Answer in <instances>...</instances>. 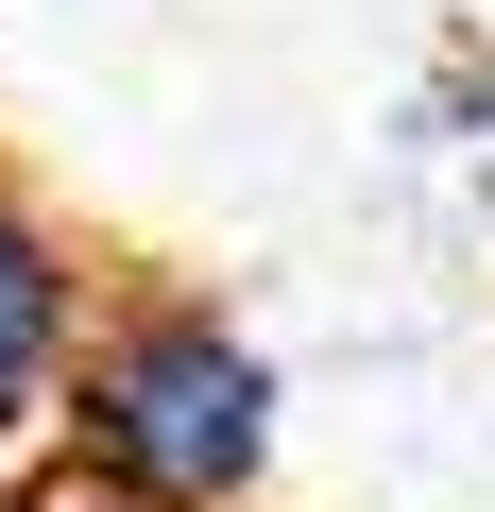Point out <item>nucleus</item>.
Segmentation results:
<instances>
[{"label":"nucleus","instance_id":"f257e3e1","mask_svg":"<svg viewBox=\"0 0 495 512\" xmlns=\"http://www.w3.org/2000/svg\"><path fill=\"white\" fill-rule=\"evenodd\" d=\"M52 461L86 512H257L291 461V376L205 274H120L69 359Z\"/></svg>","mask_w":495,"mask_h":512},{"label":"nucleus","instance_id":"f03ea898","mask_svg":"<svg viewBox=\"0 0 495 512\" xmlns=\"http://www.w3.org/2000/svg\"><path fill=\"white\" fill-rule=\"evenodd\" d=\"M103 239L52 205V188H18L0 171V461H35L52 444V410H69V359H86V325H103Z\"/></svg>","mask_w":495,"mask_h":512},{"label":"nucleus","instance_id":"7ed1b4c3","mask_svg":"<svg viewBox=\"0 0 495 512\" xmlns=\"http://www.w3.org/2000/svg\"><path fill=\"white\" fill-rule=\"evenodd\" d=\"M427 137H444V171H461V205L495 222V52H461V69H444V103H427Z\"/></svg>","mask_w":495,"mask_h":512}]
</instances>
